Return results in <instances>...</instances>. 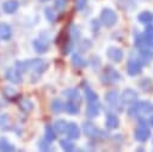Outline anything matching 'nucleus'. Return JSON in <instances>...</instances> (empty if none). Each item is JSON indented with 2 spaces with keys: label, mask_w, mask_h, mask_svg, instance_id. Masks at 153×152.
Wrapping results in <instances>:
<instances>
[{
  "label": "nucleus",
  "mask_w": 153,
  "mask_h": 152,
  "mask_svg": "<svg viewBox=\"0 0 153 152\" xmlns=\"http://www.w3.org/2000/svg\"><path fill=\"white\" fill-rule=\"evenodd\" d=\"M143 35H145V37H146L148 41L153 42V25H152L151 23L147 24V26L145 28V32H143Z\"/></svg>",
  "instance_id": "c756f323"
},
{
  "label": "nucleus",
  "mask_w": 153,
  "mask_h": 152,
  "mask_svg": "<svg viewBox=\"0 0 153 152\" xmlns=\"http://www.w3.org/2000/svg\"><path fill=\"white\" fill-rule=\"evenodd\" d=\"M134 38V44L137 49H153V42L148 41L143 34H136Z\"/></svg>",
  "instance_id": "0eeeda50"
},
{
  "label": "nucleus",
  "mask_w": 153,
  "mask_h": 152,
  "mask_svg": "<svg viewBox=\"0 0 153 152\" xmlns=\"http://www.w3.org/2000/svg\"><path fill=\"white\" fill-rule=\"evenodd\" d=\"M18 7H19V4L16 0H8V1L4 2V6H2V8L6 13H14L18 10Z\"/></svg>",
  "instance_id": "aec40b11"
},
{
  "label": "nucleus",
  "mask_w": 153,
  "mask_h": 152,
  "mask_svg": "<svg viewBox=\"0 0 153 152\" xmlns=\"http://www.w3.org/2000/svg\"><path fill=\"white\" fill-rule=\"evenodd\" d=\"M50 108H51V110H53L55 114H59V113H61V111L65 109V104L62 103V101H61V99L55 98V99L51 102Z\"/></svg>",
  "instance_id": "bb28decb"
},
{
  "label": "nucleus",
  "mask_w": 153,
  "mask_h": 152,
  "mask_svg": "<svg viewBox=\"0 0 153 152\" xmlns=\"http://www.w3.org/2000/svg\"><path fill=\"white\" fill-rule=\"evenodd\" d=\"M99 110H100V107L97 104V102H92V103H88L87 108H86V115L91 118L93 117H97L99 115Z\"/></svg>",
  "instance_id": "dca6fc26"
},
{
  "label": "nucleus",
  "mask_w": 153,
  "mask_h": 152,
  "mask_svg": "<svg viewBox=\"0 0 153 152\" xmlns=\"http://www.w3.org/2000/svg\"><path fill=\"white\" fill-rule=\"evenodd\" d=\"M19 108H20L24 113H30V111L32 110V108H33V104H32V102H31L30 99L23 98V99L19 101Z\"/></svg>",
  "instance_id": "b1692460"
},
{
  "label": "nucleus",
  "mask_w": 153,
  "mask_h": 152,
  "mask_svg": "<svg viewBox=\"0 0 153 152\" xmlns=\"http://www.w3.org/2000/svg\"><path fill=\"white\" fill-rule=\"evenodd\" d=\"M147 122H148V124H149V126H152V127H153V113L151 114V116H149V118L147 120Z\"/></svg>",
  "instance_id": "37998d69"
},
{
  "label": "nucleus",
  "mask_w": 153,
  "mask_h": 152,
  "mask_svg": "<svg viewBox=\"0 0 153 152\" xmlns=\"http://www.w3.org/2000/svg\"><path fill=\"white\" fill-rule=\"evenodd\" d=\"M99 20L104 26L111 28L117 22V14L111 8H103L100 12V16H99Z\"/></svg>",
  "instance_id": "20e7f679"
},
{
  "label": "nucleus",
  "mask_w": 153,
  "mask_h": 152,
  "mask_svg": "<svg viewBox=\"0 0 153 152\" xmlns=\"http://www.w3.org/2000/svg\"><path fill=\"white\" fill-rule=\"evenodd\" d=\"M63 110H66V113H68V114L75 115V114L79 113V107H78V104H76L75 102L69 101V102H67V103L65 104V109H63Z\"/></svg>",
  "instance_id": "393cba45"
},
{
  "label": "nucleus",
  "mask_w": 153,
  "mask_h": 152,
  "mask_svg": "<svg viewBox=\"0 0 153 152\" xmlns=\"http://www.w3.org/2000/svg\"><path fill=\"white\" fill-rule=\"evenodd\" d=\"M4 95H5V97H7V98H11V97L16 96V95H17V92H16L13 89H11V87L6 86V87L4 89Z\"/></svg>",
  "instance_id": "e433bc0d"
},
{
  "label": "nucleus",
  "mask_w": 153,
  "mask_h": 152,
  "mask_svg": "<svg viewBox=\"0 0 153 152\" xmlns=\"http://www.w3.org/2000/svg\"><path fill=\"white\" fill-rule=\"evenodd\" d=\"M137 97H139V95H137V92L135 90H133V89H124L122 91V93H121L120 99H121L122 104L131 105V104H134L137 101Z\"/></svg>",
  "instance_id": "39448f33"
},
{
  "label": "nucleus",
  "mask_w": 153,
  "mask_h": 152,
  "mask_svg": "<svg viewBox=\"0 0 153 152\" xmlns=\"http://www.w3.org/2000/svg\"><path fill=\"white\" fill-rule=\"evenodd\" d=\"M42 1H47V0H42Z\"/></svg>",
  "instance_id": "c03bdc74"
},
{
  "label": "nucleus",
  "mask_w": 153,
  "mask_h": 152,
  "mask_svg": "<svg viewBox=\"0 0 153 152\" xmlns=\"http://www.w3.org/2000/svg\"><path fill=\"white\" fill-rule=\"evenodd\" d=\"M32 44H33L35 50H36L37 53H39V54L47 53L48 49H49V44H48V42H45V41L42 39V38H37V39H35Z\"/></svg>",
  "instance_id": "4468645a"
},
{
  "label": "nucleus",
  "mask_w": 153,
  "mask_h": 152,
  "mask_svg": "<svg viewBox=\"0 0 153 152\" xmlns=\"http://www.w3.org/2000/svg\"><path fill=\"white\" fill-rule=\"evenodd\" d=\"M72 63L78 68H84V67L87 66V61L85 59H82L79 54H73L72 55Z\"/></svg>",
  "instance_id": "412c9836"
},
{
  "label": "nucleus",
  "mask_w": 153,
  "mask_h": 152,
  "mask_svg": "<svg viewBox=\"0 0 153 152\" xmlns=\"http://www.w3.org/2000/svg\"><path fill=\"white\" fill-rule=\"evenodd\" d=\"M85 97H86V99H87L88 103H92V102H97L98 101V95L91 87H88V86L85 87Z\"/></svg>",
  "instance_id": "a878e982"
},
{
  "label": "nucleus",
  "mask_w": 153,
  "mask_h": 152,
  "mask_svg": "<svg viewBox=\"0 0 153 152\" xmlns=\"http://www.w3.org/2000/svg\"><path fill=\"white\" fill-rule=\"evenodd\" d=\"M44 14H45V17H47V19L48 20H50L51 23L53 22H55V13H54V11L51 10V8H49V7H47L45 10H44Z\"/></svg>",
  "instance_id": "473e14b6"
},
{
  "label": "nucleus",
  "mask_w": 153,
  "mask_h": 152,
  "mask_svg": "<svg viewBox=\"0 0 153 152\" xmlns=\"http://www.w3.org/2000/svg\"><path fill=\"white\" fill-rule=\"evenodd\" d=\"M137 122H139L137 127L134 130V138L139 142H145L151 136V129L148 127V122H147V120H145L141 116L137 117Z\"/></svg>",
  "instance_id": "7ed1b4c3"
},
{
  "label": "nucleus",
  "mask_w": 153,
  "mask_h": 152,
  "mask_svg": "<svg viewBox=\"0 0 153 152\" xmlns=\"http://www.w3.org/2000/svg\"><path fill=\"white\" fill-rule=\"evenodd\" d=\"M105 126L108 129H115L120 126V118L114 114H109L105 120Z\"/></svg>",
  "instance_id": "f3484780"
},
{
  "label": "nucleus",
  "mask_w": 153,
  "mask_h": 152,
  "mask_svg": "<svg viewBox=\"0 0 153 152\" xmlns=\"http://www.w3.org/2000/svg\"><path fill=\"white\" fill-rule=\"evenodd\" d=\"M50 142L45 139V140H39L38 141V147H39V150H42V151H48L49 148H50V145H49Z\"/></svg>",
  "instance_id": "72a5a7b5"
},
{
  "label": "nucleus",
  "mask_w": 153,
  "mask_h": 152,
  "mask_svg": "<svg viewBox=\"0 0 153 152\" xmlns=\"http://www.w3.org/2000/svg\"><path fill=\"white\" fill-rule=\"evenodd\" d=\"M106 55L114 62H121L122 59H123V51H122V49L116 48V47H110L106 50Z\"/></svg>",
  "instance_id": "9d476101"
},
{
  "label": "nucleus",
  "mask_w": 153,
  "mask_h": 152,
  "mask_svg": "<svg viewBox=\"0 0 153 152\" xmlns=\"http://www.w3.org/2000/svg\"><path fill=\"white\" fill-rule=\"evenodd\" d=\"M12 36V28L7 23H0V38L8 41Z\"/></svg>",
  "instance_id": "2eb2a0df"
},
{
  "label": "nucleus",
  "mask_w": 153,
  "mask_h": 152,
  "mask_svg": "<svg viewBox=\"0 0 153 152\" xmlns=\"http://www.w3.org/2000/svg\"><path fill=\"white\" fill-rule=\"evenodd\" d=\"M153 59L152 49H139V61L142 65H148Z\"/></svg>",
  "instance_id": "f8f14e48"
},
{
  "label": "nucleus",
  "mask_w": 153,
  "mask_h": 152,
  "mask_svg": "<svg viewBox=\"0 0 153 152\" xmlns=\"http://www.w3.org/2000/svg\"><path fill=\"white\" fill-rule=\"evenodd\" d=\"M137 20L141 24H149L153 22V14L148 11H143L137 16Z\"/></svg>",
  "instance_id": "4be33fe9"
},
{
  "label": "nucleus",
  "mask_w": 153,
  "mask_h": 152,
  "mask_svg": "<svg viewBox=\"0 0 153 152\" xmlns=\"http://www.w3.org/2000/svg\"><path fill=\"white\" fill-rule=\"evenodd\" d=\"M54 130L59 134H62V133H66V128H67V122L65 120H56L54 122V126H53Z\"/></svg>",
  "instance_id": "5701e85b"
},
{
  "label": "nucleus",
  "mask_w": 153,
  "mask_h": 152,
  "mask_svg": "<svg viewBox=\"0 0 153 152\" xmlns=\"http://www.w3.org/2000/svg\"><path fill=\"white\" fill-rule=\"evenodd\" d=\"M67 1L68 0H55L54 1V6H55V8L56 10H63L65 7H66V5H67Z\"/></svg>",
  "instance_id": "f704fd0d"
},
{
  "label": "nucleus",
  "mask_w": 153,
  "mask_h": 152,
  "mask_svg": "<svg viewBox=\"0 0 153 152\" xmlns=\"http://www.w3.org/2000/svg\"><path fill=\"white\" fill-rule=\"evenodd\" d=\"M8 122V116L7 115H0V126H5Z\"/></svg>",
  "instance_id": "a19ab883"
},
{
  "label": "nucleus",
  "mask_w": 153,
  "mask_h": 152,
  "mask_svg": "<svg viewBox=\"0 0 153 152\" xmlns=\"http://www.w3.org/2000/svg\"><path fill=\"white\" fill-rule=\"evenodd\" d=\"M0 150L10 152V151H14V147H13V145L11 142H8L5 138H2V139H0Z\"/></svg>",
  "instance_id": "c85d7f7f"
},
{
  "label": "nucleus",
  "mask_w": 153,
  "mask_h": 152,
  "mask_svg": "<svg viewBox=\"0 0 153 152\" xmlns=\"http://www.w3.org/2000/svg\"><path fill=\"white\" fill-rule=\"evenodd\" d=\"M66 133H67V135H68L69 139H78L80 136V129L76 126V123H74V122L67 123Z\"/></svg>",
  "instance_id": "ddd939ff"
},
{
  "label": "nucleus",
  "mask_w": 153,
  "mask_h": 152,
  "mask_svg": "<svg viewBox=\"0 0 153 152\" xmlns=\"http://www.w3.org/2000/svg\"><path fill=\"white\" fill-rule=\"evenodd\" d=\"M86 4H87V0H75V7H76L79 11L84 10L85 6H86Z\"/></svg>",
  "instance_id": "4c0bfd02"
},
{
  "label": "nucleus",
  "mask_w": 153,
  "mask_h": 152,
  "mask_svg": "<svg viewBox=\"0 0 153 152\" xmlns=\"http://www.w3.org/2000/svg\"><path fill=\"white\" fill-rule=\"evenodd\" d=\"M142 71V63L137 60V59H131L128 61V65H127V72L129 75L131 77H135L137 74H140Z\"/></svg>",
  "instance_id": "6e6552de"
},
{
  "label": "nucleus",
  "mask_w": 153,
  "mask_h": 152,
  "mask_svg": "<svg viewBox=\"0 0 153 152\" xmlns=\"http://www.w3.org/2000/svg\"><path fill=\"white\" fill-rule=\"evenodd\" d=\"M71 35L74 38V41H78V38L80 37V31H79V29L75 25H72V28H71Z\"/></svg>",
  "instance_id": "c9c22d12"
},
{
  "label": "nucleus",
  "mask_w": 153,
  "mask_h": 152,
  "mask_svg": "<svg viewBox=\"0 0 153 152\" xmlns=\"http://www.w3.org/2000/svg\"><path fill=\"white\" fill-rule=\"evenodd\" d=\"M131 105L133 107H130L128 109V115L130 117H136L137 118L141 115H151L153 113V103H151L148 101L135 102Z\"/></svg>",
  "instance_id": "f03ea898"
},
{
  "label": "nucleus",
  "mask_w": 153,
  "mask_h": 152,
  "mask_svg": "<svg viewBox=\"0 0 153 152\" xmlns=\"http://www.w3.org/2000/svg\"><path fill=\"white\" fill-rule=\"evenodd\" d=\"M91 47H92V43H91V41H88V39H82V41H80V43H79V49H80V51H87Z\"/></svg>",
  "instance_id": "2f4dec72"
},
{
  "label": "nucleus",
  "mask_w": 153,
  "mask_h": 152,
  "mask_svg": "<svg viewBox=\"0 0 153 152\" xmlns=\"http://www.w3.org/2000/svg\"><path fill=\"white\" fill-rule=\"evenodd\" d=\"M82 130H84L86 136L92 138V139H97V138H100L103 135V132L99 128H97L92 122H84L82 123Z\"/></svg>",
  "instance_id": "423d86ee"
},
{
  "label": "nucleus",
  "mask_w": 153,
  "mask_h": 152,
  "mask_svg": "<svg viewBox=\"0 0 153 152\" xmlns=\"http://www.w3.org/2000/svg\"><path fill=\"white\" fill-rule=\"evenodd\" d=\"M63 95L72 102H75V103H80L81 101V97H80V93L78 92V90L75 89H68V90H65L63 91Z\"/></svg>",
  "instance_id": "a211bd4d"
},
{
  "label": "nucleus",
  "mask_w": 153,
  "mask_h": 152,
  "mask_svg": "<svg viewBox=\"0 0 153 152\" xmlns=\"http://www.w3.org/2000/svg\"><path fill=\"white\" fill-rule=\"evenodd\" d=\"M91 62H93V68H97V67L100 65V60H99L98 56H92Z\"/></svg>",
  "instance_id": "ea45409f"
},
{
  "label": "nucleus",
  "mask_w": 153,
  "mask_h": 152,
  "mask_svg": "<svg viewBox=\"0 0 153 152\" xmlns=\"http://www.w3.org/2000/svg\"><path fill=\"white\" fill-rule=\"evenodd\" d=\"M104 78H106L108 83H117L121 80V74L112 67L108 66L104 69Z\"/></svg>",
  "instance_id": "1a4fd4ad"
},
{
  "label": "nucleus",
  "mask_w": 153,
  "mask_h": 152,
  "mask_svg": "<svg viewBox=\"0 0 153 152\" xmlns=\"http://www.w3.org/2000/svg\"><path fill=\"white\" fill-rule=\"evenodd\" d=\"M72 47H73L72 42H71V41H66V43H65V47H63V54H68V53H71V50H72Z\"/></svg>",
  "instance_id": "58836bf2"
},
{
  "label": "nucleus",
  "mask_w": 153,
  "mask_h": 152,
  "mask_svg": "<svg viewBox=\"0 0 153 152\" xmlns=\"http://www.w3.org/2000/svg\"><path fill=\"white\" fill-rule=\"evenodd\" d=\"M60 145H61V147L65 151H73L74 150V144L72 141H69L68 139L67 140H61L60 141Z\"/></svg>",
  "instance_id": "7c9ffc66"
},
{
  "label": "nucleus",
  "mask_w": 153,
  "mask_h": 152,
  "mask_svg": "<svg viewBox=\"0 0 153 152\" xmlns=\"http://www.w3.org/2000/svg\"><path fill=\"white\" fill-rule=\"evenodd\" d=\"M45 139L49 142H51V141H54L56 139V132L54 130L53 126H50V124L45 126Z\"/></svg>",
  "instance_id": "cd10ccee"
},
{
  "label": "nucleus",
  "mask_w": 153,
  "mask_h": 152,
  "mask_svg": "<svg viewBox=\"0 0 153 152\" xmlns=\"http://www.w3.org/2000/svg\"><path fill=\"white\" fill-rule=\"evenodd\" d=\"M92 26H93V31H98V29H99V22L97 19H93L92 20Z\"/></svg>",
  "instance_id": "79ce46f5"
},
{
  "label": "nucleus",
  "mask_w": 153,
  "mask_h": 152,
  "mask_svg": "<svg viewBox=\"0 0 153 152\" xmlns=\"http://www.w3.org/2000/svg\"><path fill=\"white\" fill-rule=\"evenodd\" d=\"M16 66H17V69L20 72L32 71V72H36L37 74H41L47 69L48 63L42 59H31L27 61H17Z\"/></svg>",
  "instance_id": "f257e3e1"
},
{
  "label": "nucleus",
  "mask_w": 153,
  "mask_h": 152,
  "mask_svg": "<svg viewBox=\"0 0 153 152\" xmlns=\"http://www.w3.org/2000/svg\"><path fill=\"white\" fill-rule=\"evenodd\" d=\"M6 78L13 84H20L22 83V72L17 68H8L6 72Z\"/></svg>",
  "instance_id": "9b49d317"
},
{
  "label": "nucleus",
  "mask_w": 153,
  "mask_h": 152,
  "mask_svg": "<svg viewBox=\"0 0 153 152\" xmlns=\"http://www.w3.org/2000/svg\"><path fill=\"white\" fill-rule=\"evenodd\" d=\"M118 93L116 92V91H114V90H111V91H108L106 93H105V101L111 105V107H117V103H118Z\"/></svg>",
  "instance_id": "6ab92c4d"
}]
</instances>
